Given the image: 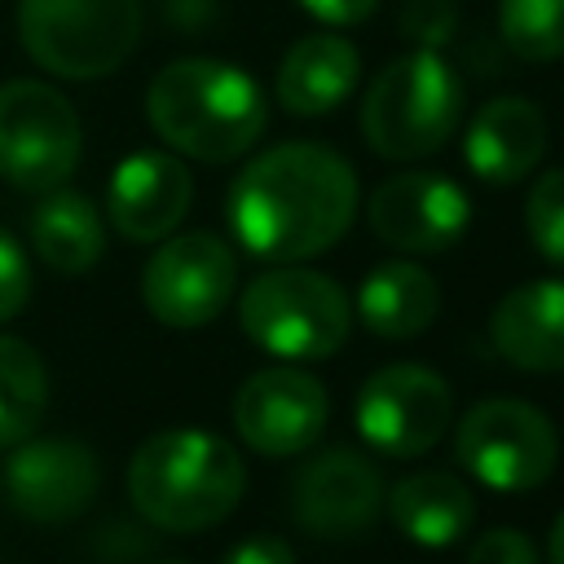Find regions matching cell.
Segmentation results:
<instances>
[{
  "mask_svg": "<svg viewBox=\"0 0 564 564\" xmlns=\"http://www.w3.org/2000/svg\"><path fill=\"white\" fill-rule=\"evenodd\" d=\"M502 44L524 62L564 57V0H498Z\"/></svg>",
  "mask_w": 564,
  "mask_h": 564,
  "instance_id": "cell-23",
  "label": "cell"
},
{
  "mask_svg": "<svg viewBox=\"0 0 564 564\" xmlns=\"http://www.w3.org/2000/svg\"><path fill=\"white\" fill-rule=\"evenodd\" d=\"M467 564H542V555L520 529H489L467 551Z\"/></svg>",
  "mask_w": 564,
  "mask_h": 564,
  "instance_id": "cell-27",
  "label": "cell"
},
{
  "mask_svg": "<svg viewBox=\"0 0 564 564\" xmlns=\"http://www.w3.org/2000/svg\"><path fill=\"white\" fill-rule=\"evenodd\" d=\"M238 286V260L225 238L194 229L163 238V247L141 269V300L154 322L194 330L225 313Z\"/></svg>",
  "mask_w": 564,
  "mask_h": 564,
  "instance_id": "cell-9",
  "label": "cell"
},
{
  "mask_svg": "<svg viewBox=\"0 0 564 564\" xmlns=\"http://www.w3.org/2000/svg\"><path fill=\"white\" fill-rule=\"evenodd\" d=\"M383 476L379 467L348 449V445H335V449H322L313 454L295 485H291V511L295 520L322 538V542H348V538H361L379 511H383Z\"/></svg>",
  "mask_w": 564,
  "mask_h": 564,
  "instance_id": "cell-12",
  "label": "cell"
},
{
  "mask_svg": "<svg viewBox=\"0 0 564 564\" xmlns=\"http://www.w3.org/2000/svg\"><path fill=\"white\" fill-rule=\"evenodd\" d=\"M449 414H454L449 383L436 370L410 366V361L375 370L361 383L357 405H352L357 436L383 458L427 454L449 427Z\"/></svg>",
  "mask_w": 564,
  "mask_h": 564,
  "instance_id": "cell-10",
  "label": "cell"
},
{
  "mask_svg": "<svg viewBox=\"0 0 564 564\" xmlns=\"http://www.w3.org/2000/svg\"><path fill=\"white\" fill-rule=\"evenodd\" d=\"M546 555H551V564H564V511H560V520H555V529H551Z\"/></svg>",
  "mask_w": 564,
  "mask_h": 564,
  "instance_id": "cell-31",
  "label": "cell"
},
{
  "mask_svg": "<svg viewBox=\"0 0 564 564\" xmlns=\"http://www.w3.org/2000/svg\"><path fill=\"white\" fill-rule=\"evenodd\" d=\"M352 163L317 141H286L256 154L229 185L225 216L247 256L300 264L330 251L357 216Z\"/></svg>",
  "mask_w": 564,
  "mask_h": 564,
  "instance_id": "cell-1",
  "label": "cell"
},
{
  "mask_svg": "<svg viewBox=\"0 0 564 564\" xmlns=\"http://www.w3.org/2000/svg\"><path fill=\"white\" fill-rule=\"evenodd\" d=\"M247 339L282 361H322L348 339V295L317 269L278 264L247 282L238 300Z\"/></svg>",
  "mask_w": 564,
  "mask_h": 564,
  "instance_id": "cell-5",
  "label": "cell"
},
{
  "mask_svg": "<svg viewBox=\"0 0 564 564\" xmlns=\"http://www.w3.org/2000/svg\"><path fill=\"white\" fill-rule=\"evenodd\" d=\"M361 79V57L344 35H304L286 48L278 66V101L291 115L317 119L352 97Z\"/></svg>",
  "mask_w": 564,
  "mask_h": 564,
  "instance_id": "cell-18",
  "label": "cell"
},
{
  "mask_svg": "<svg viewBox=\"0 0 564 564\" xmlns=\"http://www.w3.org/2000/svg\"><path fill=\"white\" fill-rule=\"evenodd\" d=\"M101 467L84 441L70 436H40L18 441L4 463V494L9 507L35 524H66L88 511L97 498Z\"/></svg>",
  "mask_w": 564,
  "mask_h": 564,
  "instance_id": "cell-13",
  "label": "cell"
},
{
  "mask_svg": "<svg viewBox=\"0 0 564 564\" xmlns=\"http://www.w3.org/2000/svg\"><path fill=\"white\" fill-rule=\"evenodd\" d=\"M524 229L533 251L564 269V167H551L533 181L524 198Z\"/></svg>",
  "mask_w": 564,
  "mask_h": 564,
  "instance_id": "cell-24",
  "label": "cell"
},
{
  "mask_svg": "<svg viewBox=\"0 0 564 564\" xmlns=\"http://www.w3.org/2000/svg\"><path fill=\"white\" fill-rule=\"evenodd\" d=\"M370 229L405 256H436L467 234L471 198L441 172H401L370 194Z\"/></svg>",
  "mask_w": 564,
  "mask_h": 564,
  "instance_id": "cell-14",
  "label": "cell"
},
{
  "mask_svg": "<svg viewBox=\"0 0 564 564\" xmlns=\"http://www.w3.org/2000/svg\"><path fill=\"white\" fill-rule=\"evenodd\" d=\"M247 489L238 449L198 427H167L137 445L128 463L132 507L167 533H203L220 524Z\"/></svg>",
  "mask_w": 564,
  "mask_h": 564,
  "instance_id": "cell-3",
  "label": "cell"
},
{
  "mask_svg": "<svg viewBox=\"0 0 564 564\" xmlns=\"http://www.w3.org/2000/svg\"><path fill=\"white\" fill-rule=\"evenodd\" d=\"M326 414H330L326 388L300 366L256 370L234 397L238 436L269 458H291L317 445V436L326 432Z\"/></svg>",
  "mask_w": 564,
  "mask_h": 564,
  "instance_id": "cell-11",
  "label": "cell"
},
{
  "mask_svg": "<svg viewBox=\"0 0 564 564\" xmlns=\"http://www.w3.org/2000/svg\"><path fill=\"white\" fill-rule=\"evenodd\" d=\"M300 4L308 18H317L326 26H357L379 9V0H300Z\"/></svg>",
  "mask_w": 564,
  "mask_h": 564,
  "instance_id": "cell-29",
  "label": "cell"
},
{
  "mask_svg": "<svg viewBox=\"0 0 564 564\" xmlns=\"http://www.w3.org/2000/svg\"><path fill=\"white\" fill-rule=\"evenodd\" d=\"M441 313V286L410 260L375 264L357 286V317L379 339H414Z\"/></svg>",
  "mask_w": 564,
  "mask_h": 564,
  "instance_id": "cell-19",
  "label": "cell"
},
{
  "mask_svg": "<svg viewBox=\"0 0 564 564\" xmlns=\"http://www.w3.org/2000/svg\"><path fill=\"white\" fill-rule=\"evenodd\" d=\"M458 463L498 494H524L538 489L555 471V427L551 419L516 397H494L480 401L463 414L458 436H454Z\"/></svg>",
  "mask_w": 564,
  "mask_h": 564,
  "instance_id": "cell-8",
  "label": "cell"
},
{
  "mask_svg": "<svg viewBox=\"0 0 564 564\" xmlns=\"http://www.w3.org/2000/svg\"><path fill=\"white\" fill-rule=\"evenodd\" d=\"M26 300H31V264H26V251L0 225V322L18 317L26 308Z\"/></svg>",
  "mask_w": 564,
  "mask_h": 564,
  "instance_id": "cell-26",
  "label": "cell"
},
{
  "mask_svg": "<svg viewBox=\"0 0 564 564\" xmlns=\"http://www.w3.org/2000/svg\"><path fill=\"white\" fill-rule=\"evenodd\" d=\"M31 247L48 269L66 278L88 273L106 251V229L97 207L75 189H62V185L44 189V198L31 212Z\"/></svg>",
  "mask_w": 564,
  "mask_h": 564,
  "instance_id": "cell-21",
  "label": "cell"
},
{
  "mask_svg": "<svg viewBox=\"0 0 564 564\" xmlns=\"http://www.w3.org/2000/svg\"><path fill=\"white\" fill-rule=\"evenodd\" d=\"M383 502H388L392 524L419 546H449L476 520L471 489L449 471H414L397 480Z\"/></svg>",
  "mask_w": 564,
  "mask_h": 564,
  "instance_id": "cell-20",
  "label": "cell"
},
{
  "mask_svg": "<svg viewBox=\"0 0 564 564\" xmlns=\"http://www.w3.org/2000/svg\"><path fill=\"white\" fill-rule=\"evenodd\" d=\"M145 119L176 154L198 163H229L260 141L269 101L242 66L216 57H181L150 79Z\"/></svg>",
  "mask_w": 564,
  "mask_h": 564,
  "instance_id": "cell-2",
  "label": "cell"
},
{
  "mask_svg": "<svg viewBox=\"0 0 564 564\" xmlns=\"http://www.w3.org/2000/svg\"><path fill=\"white\" fill-rule=\"evenodd\" d=\"M463 119V79L436 48L392 57L361 97V137L379 159L436 154Z\"/></svg>",
  "mask_w": 564,
  "mask_h": 564,
  "instance_id": "cell-4",
  "label": "cell"
},
{
  "mask_svg": "<svg viewBox=\"0 0 564 564\" xmlns=\"http://www.w3.org/2000/svg\"><path fill=\"white\" fill-rule=\"evenodd\" d=\"M163 13L172 26L194 31V26H207V18L216 13V0H163Z\"/></svg>",
  "mask_w": 564,
  "mask_h": 564,
  "instance_id": "cell-30",
  "label": "cell"
},
{
  "mask_svg": "<svg viewBox=\"0 0 564 564\" xmlns=\"http://www.w3.org/2000/svg\"><path fill=\"white\" fill-rule=\"evenodd\" d=\"M167 564H189V560H167Z\"/></svg>",
  "mask_w": 564,
  "mask_h": 564,
  "instance_id": "cell-32",
  "label": "cell"
},
{
  "mask_svg": "<svg viewBox=\"0 0 564 564\" xmlns=\"http://www.w3.org/2000/svg\"><path fill=\"white\" fill-rule=\"evenodd\" d=\"M194 203L189 167L167 150H137L110 172L106 212L128 242H163Z\"/></svg>",
  "mask_w": 564,
  "mask_h": 564,
  "instance_id": "cell-15",
  "label": "cell"
},
{
  "mask_svg": "<svg viewBox=\"0 0 564 564\" xmlns=\"http://www.w3.org/2000/svg\"><path fill=\"white\" fill-rule=\"evenodd\" d=\"M546 154V119L529 97H494L463 132V159L485 185L524 181Z\"/></svg>",
  "mask_w": 564,
  "mask_h": 564,
  "instance_id": "cell-16",
  "label": "cell"
},
{
  "mask_svg": "<svg viewBox=\"0 0 564 564\" xmlns=\"http://www.w3.org/2000/svg\"><path fill=\"white\" fill-rule=\"evenodd\" d=\"M489 339L516 370H564V278H533L507 291L489 317Z\"/></svg>",
  "mask_w": 564,
  "mask_h": 564,
  "instance_id": "cell-17",
  "label": "cell"
},
{
  "mask_svg": "<svg viewBox=\"0 0 564 564\" xmlns=\"http://www.w3.org/2000/svg\"><path fill=\"white\" fill-rule=\"evenodd\" d=\"M220 564H295V551L282 538L260 533V538H242L234 551H225Z\"/></svg>",
  "mask_w": 564,
  "mask_h": 564,
  "instance_id": "cell-28",
  "label": "cell"
},
{
  "mask_svg": "<svg viewBox=\"0 0 564 564\" xmlns=\"http://www.w3.org/2000/svg\"><path fill=\"white\" fill-rule=\"evenodd\" d=\"M84 154V128L75 106L40 79L0 84V176L13 189H57Z\"/></svg>",
  "mask_w": 564,
  "mask_h": 564,
  "instance_id": "cell-7",
  "label": "cell"
},
{
  "mask_svg": "<svg viewBox=\"0 0 564 564\" xmlns=\"http://www.w3.org/2000/svg\"><path fill=\"white\" fill-rule=\"evenodd\" d=\"M454 31H458L454 0H405L401 4V35H410L419 48H441Z\"/></svg>",
  "mask_w": 564,
  "mask_h": 564,
  "instance_id": "cell-25",
  "label": "cell"
},
{
  "mask_svg": "<svg viewBox=\"0 0 564 564\" xmlns=\"http://www.w3.org/2000/svg\"><path fill=\"white\" fill-rule=\"evenodd\" d=\"M141 0H18V40L57 79H101L141 40Z\"/></svg>",
  "mask_w": 564,
  "mask_h": 564,
  "instance_id": "cell-6",
  "label": "cell"
},
{
  "mask_svg": "<svg viewBox=\"0 0 564 564\" xmlns=\"http://www.w3.org/2000/svg\"><path fill=\"white\" fill-rule=\"evenodd\" d=\"M48 410V370L40 352L18 339L0 335V449L26 441Z\"/></svg>",
  "mask_w": 564,
  "mask_h": 564,
  "instance_id": "cell-22",
  "label": "cell"
}]
</instances>
